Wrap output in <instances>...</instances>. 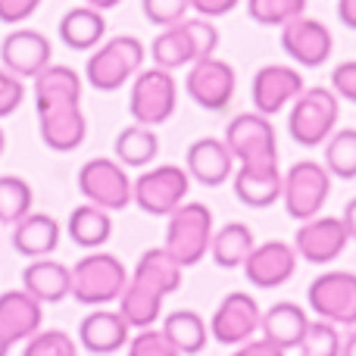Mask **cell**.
Segmentation results:
<instances>
[{
    "label": "cell",
    "instance_id": "e575fe53",
    "mask_svg": "<svg viewBox=\"0 0 356 356\" xmlns=\"http://www.w3.org/2000/svg\"><path fill=\"white\" fill-rule=\"evenodd\" d=\"M247 13L259 25H288L307 13V0H247Z\"/></svg>",
    "mask_w": 356,
    "mask_h": 356
},
{
    "label": "cell",
    "instance_id": "f35d334b",
    "mask_svg": "<svg viewBox=\"0 0 356 356\" xmlns=\"http://www.w3.org/2000/svg\"><path fill=\"white\" fill-rule=\"evenodd\" d=\"M144 16L147 22L160 25V29H169V25L181 22L191 10V0H141Z\"/></svg>",
    "mask_w": 356,
    "mask_h": 356
},
{
    "label": "cell",
    "instance_id": "9c48e42d",
    "mask_svg": "<svg viewBox=\"0 0 356 356\" xmlns=\"http://www.w3.org/2000/svg\"><path fill=\"white\" fill-rule=\"evenodd\" d=\"M175 106H178V85H175L172 72L154 66V69H141L135 75L129 110L138 125H150L154 129V125L169 122Z\"/></svg>",
    "mask_w": 356,
    "mask_h": 356
},
{
    "label": "cell",
    "instance_id": "603a6c76",
    "mask_svg": "<svg viewBox=\"0 0 356 356\" xmlns=\"http://www.w3.org/2000/svg\"><path fill=\"white\" fill-rule=\"evenodd\" d=\"M22 291H29L38 303H60L72 291V269L60 259H31L22 269Z\"/></svg>",
    "mask_w": 356,
    "mask_h": 356
},
{
    "label": "cell",
    "instance_id": "bcb514c9",
    "mask_svg": "<svg viewBox=\"0 0 356 356\" xmlns=\"http://www.w3.org/2000/svg\"><path fill=\"white\" fill-rule=\"evenodd\" d=\"M341 222H344V228H347V234H350V241H356V197L350 203H347V209H344V216H341Z\"/></svg>",
    "mask_w": 356,
    "mask_h": 356
},
{
    "label": "cell",
    "instance_id": "8d00e7d4",
    "mask_svg": "<svg viewBox=\"0 0 356 356\" xmlns=\"http://www.w3.org/2000/svg\"><path fill=\"white\" fill-rule=\"evenodd\" d=\"M22 356H79V344L60 328H47V332H35L25 341Z\"/></svg>",
    "mask_w": 356,
    "mask_h": 356
},
{
    "label": "cell",
    "instance_id": "ac0fdd59",
    "mask_svg": "<svg viewBox=\"0 0 356 356\" xmlns=\"http://www.w3.org/2000/svg\"><path fill=\"white\" fill-rule=\"evenodd\" d=\"M303 75L291 66H263L257 75H253V88H250V97L253 106H257L259 116H275L282 113L288 104H294L297 97L303 94Z\"/></svg>",
    "mask_w": 356,
    "mask_h": 356
},
{
    "label": "cell",
    "instance_id": "5bb4252c",
    "mask_svg": "<svg viewBox=\"0 0 356 356\" xmlns=\"http://www.w3.org/2000/svg\"><path fill=\"white\" fill-rule=\"evenodd\" d=\"M259 322H263V313H259L257 297L247 294V291H232V294L222 297L219 309L213 313L209 334H213L219 344L234 347V344L250 341L253 334L259 332Z\"/></svg>",
    "mask_w": 356,
    "mask_h": 356
},
{
    "label": "cell",
    "instance_id": "4dcf8cb0",
    "mask_svg": "<svg viewBox=\"0 0 356 356\" xmlns=\"http://www.w3.org/2000/svg\"><path fill=\"white\" fill-rule=\"evenodd\" d=\"M163 334L172 341V347L181 356L200 353L209 338L207 322H203V316L194 313V309H175V313H169L166 322H163Z\"/></svg>",
    "mask_w": 356,
    "mask_h": 356
},
{
    "label": "cell",
    "instance_id": "44dd1931",
    "mask_svg": "<svg viewBox=\"0 0 356 356\" xmlns=\"http://www.w3.org/2000/svg\"><path fill=\"white\" fill-rule=\"evenodd\" d=\"M44 307L29 291H3L0 294V341L6 347H16L19 341H29L35 332H41Z\"/></svg>",
    "mask_w": 356,
    "mask_h": 356
},
{
    "label": "cell",
    "instance_id": "7402d4cb",
    "mask_svg": "<svg viewBox=\"0 0 356 356\" xmlns=\"http://www.w3.org/2000/svg\"><path fill=\"white\" fill-rule=\"evenodd\" d=\"M129 332L131 325L122 319V313H113V309H94L81 319L79 325V341L88 353L94 356H106L116 353L122 347H129Z\"/></svg>",
    "mask_w": 356,
    "mask_h": 356
},
{
    "label": "cell",
    "instance_id": "7c38bea8",
    "mask_svg": "<svg viewBox=\"0 0 356 356\" xmlns=\"http://www.w3.org/2000/svg\"><path fill=\"white\" fill-rule=\"evenodd\" d=\"M79 191L85 194L88 203L106 209V213L125 209L131 203V178L122 163L110 160V156L88 160L79 169Z\"/></svg>",
    "mask_w": 356,
    "mask_h": 356
},
{
    "label": "cell",
    "instance_id": "3957f363",
    "mask_svg": "<svg viewBox=\"0 0 356 356\" xmlns=\"http://www.w3.org/2000/svg\"><path fill=\"white\" fill-rule=\"evenodd\" d=\"M216 47H219V29L209 19L197 16L163 29L150 44V56H154V63L160 69L175 72V69L191 66L197 60L216 56Z\"/></svg>",
    "mask_w": 356,
    "mask_h": 356
},
{
    "label": "cell",
    "instance_id": "484cf974",
    "mask_svg": "<svg viewBox=\"0 0 356 356\" xmlns=\"http://www.w3.org/2000/svg\"><path fill=\"white\" fill-rule=\"evenodd\" d=\"M13 247L29 259H44L60 247V222L47 213H29L13 225Z\"/></svg>",
    "mask_w": 356,
    "mask_h": 356
},
{
    "label": "cell",
    "instance_id": "7bdbcfd3",
    "mask_svg": "<svg viewBox=\"0 0 356 356\" xmlns=\"http://www.w3.org/2000/svg\"><path fill=\"white\" fill-rule=\"evenodd\" d=\"M241 0H191V10L203 19H216V16H225L238 6Z\"/></svg>",
    "mask_w": 356,
    "mask_h": 356
},
{
    "label": "cell",
    "instance_id": "ee69618b",
    "mask_svg": "<svg viewBox=\"0 0 356 356\" xmlns=\"http://www.w3.org/2000/svg\"><path fill=\"white\" fill-rule=\"evenodd\" d=\"M232 356H284L282 347H275L272 341L259 338V341H244V344H238V350H234Z\"/></svg>",
    "mask_w": 356,
    "mask_h": 356
},
{
    "label": "cell",
    "instance_id": "5b68a950",
    "mask_svg": "<svg viewBox=\"0 0 356 356\" xmlns=\"http://www.w3.org/2000/svg\"><path fill=\"white\" fill-rule=\"evenodd\" d=\"M341 119V100L332 88H303V94L291 104L288 135L300 147H319L334 135Z\"/></svg>",
    "mask_w": 356,
    "mask_h": 356
},
{
    "label": "cell",
    "instance_id": "8992f818",
    "mask_svg": "<svg viewBox=\"0 0 356 356\" xmlns=\"http://www.w3.org/2000/svg\"><path fill=\"white\" fill-rule=\"evenodd\" d=\"M129 282V269L113 253H88L72 266V291L69 294L81 307H106L119 300Z\"/></svg>",
    "mask_w": 356,
    "mask_h": 356
},
{
    "label": "cell",
    "instance_id": "ffe728a7",
    "mask_svg": "<svg viewBox=\"0 0 356 356\" xmlns=\"http://www.w3.org/2000/svg\"><path fill=\"white\" fill-rule=\"evenodd\" d=\"M38 129H41V141L56 154H69L79 150L88 135V119L81 113V104H63L38 110Z\"/></svg>",
    "mask_w": 356,
    "mask_h": 356
},
{
    "label": "cell",
    "instance_id": "f1b7e54d",
    "mask_svg": "<svg viewBox=\"0 0 356 356\" xmlns=\"http://www.w3.org/2000/svg\"><path fill=\"white\" fill-rule=\"evenodd\" d=\"M253 247H257V241H253L250 225H244V222H225L219 232H213L209 257H213V263L219 269H238L250 257Z\"/></svg>",
    "mask_w": 356,
    "mask_h": 356
},
{
    "label": "cell",
    "instance_id": "d6986e66",
    "mask_svg": "<svg viewBox=\"0 0 356 356\" xmlns=\"http://www.w3.org/2000/svg\"><path fill=\"white\" fill-rule=\"evenodd\" d=\"M297 272V250L284 241H266L250 250V257L244 259V275L253 288L269 291L284 284Z\"/></svg>",
    "mask_w": 356,
    "mask_h": 356
},
{
    "label": "cell",
    "instance_id": "c3c4849f",
    "mask_svg": "<svg viewBox=\"0 0 356 356\" xmlns=\"http://www.w3.org/2000/svg\"><path fill=\"white\" fill-rule=\"evenodd\" d=\"M341 356H356V332H350V338L341 344Z\"/></svg>",
    "mask_w": 356,
    "mask_h": 356
},
{
    "label": "cell",
    "instance_id": "60d3db41",
    "mask_svg": "<svg viewBox=\"0 0 356 356\" xmlns=\"http://www.w3.org/2000/svg\"><path fill=\"white\" fill-rule=\"evenodd\" d=\"M332 91L338 94V97L350 100L356 104V60H347L341 63V66H334L332 72Z\"/></svg>",
    "mask_w": 356,
    "mask_h": 356
},
{
    "label": "cell",
    "instance_id": "74e56055",
    "mask_svg": "<svg viewBox=\"0 0 356 356\" xmlns=\"http://www.w3.org/2000/svg\"><path fill=\"white\" fill-rule=\"evenodd\" d=\"M129 356H181L172 347V341L163 334V328L156 332L154 325L141 328L135 338H129Z\"/></svg>",
    "mask_w": 356,
    "mask_h": 356
},
{
    "label": "cell",
    "instance_id": "30bf717a",
    "mask_svg": "<svg viewBox=\"0 0 356 356\" xmlns=\"http://www.w3.org/2000/svg\"><path fill=\"white\" fill-rule=\"evenodd\" d=\"M307 303L319 319L332 322V325H356V275L344 269L322 272L309 282L307 288Z\"/></svg>",
    "mask_w": 356,
    "mask_h": 356
},
{
    "label": "cell",
    "instance_id": "52a82bcc",
    "mask_svg": "<svg viewBox=\"0 0 356 356\" xmlns=\"http://www.w3.org/2000/svg\"><path fill=\"white\" fill-rule=\"evenodd\" d=\"M213 209L207 203H181L175 213H169L166 225V250L181 269L197 266L209 253L213 244Z\"/></svg>",
    "mask_w": 356,
    "mask_h": 356
},
{
    "label": "cell",
    "instance_id": "4316f807",
    "mask_svg": "<svg viewBox=\"0 0 356 356\" xmlns=\"http://www.w3.org/2000/svg\"><path fill=\"white\" fill-rule=\"evenodd\" d=\"M106 35V19L104 10H94V6H72L66 16L60 19V41L69 50H94L100 47Z\"/></svg>",
    "mask_w": 356,
    "mask_h": 356
},
{
    "label": "cell",
    "instance_id": "d6a6232c",
    "mask_svg": "<svg viewBox=\"0 0 356 356\" xmlns=\"http://www.w3.org/2000/svg\"><path fill=\"white\" fill-rule=\"evenodd\" d=\"M31 184L19 175H0V225H16L19 219L31 213Z\"/></svg>",
    "mask_w": 356,
    "mask_h": 356
},
{
    "label": "cell",
    "instance_id": "cb8c5ba5",
    "mask_svg": "<svg viewBox=\"0 0 356 356\" xmlns=\"http://www.w3.org/2000/svg\"><path fill=\"white\" fill-rule=\"evenodd\" d=\"M184 163H188V175L194 181H200L203 188H219L222 181L232 178L234 156L228 154L225 141H219V138H200L188 147Z\"/></svg>",
    "mask_w": 356,
    "mask_h": 356
},
{
    "label": "cell",
    "instance_id": "681fc988",
    "mask_svg": "<svg viewBox=\"0 0 356 356\" xmlns=\"http://www.w3.org/2000/svg\"><path fill=\"white\" fill-rule=\"evenodd\" d=\"M3 147H6V135H3V129H0V154H3Z\"/></svg>",
    "mask_w": 356,
    "mask_h": 356
},
{
    "label": "cell",
    "instance_id": "1f68e13d",
    "mask_svg": "<svg viewBox=\"0 0 356 356\" xmlns=\"http://www.w3.org/2000/svg\"><path fill=\"white\" fill-rule=\"evenodd\" d=\"M160 154V138L150 125H129L116 135V160L122 166H131V169H144L147 163L156 160Z\"/></svg>",
    "mask_w": 356,
    "mask_h": 356
},
{
    "label": "cell",
    "instance_id": "f907efd6",
    "mask_svg": "<svg viewBox=\"0 0 356 356\" xmlns=\"http://www.w3.org/2000/svg\"><path fill=\"white\" fill-rule=\"evenodd\" d=\"M6 353H10V347H6L3 341H0V356H6Z\"/></svg>",
    "mask_w": 356,
    "mask_h": 356
},
{
    "label": "cell",
    "instance_id": "d4e9b609",
    "mask_svg": "<svg viewBox=\"0 0 356 356\" xmlns=\"http://www.w3.org/2000/svg\"><path fill=\"white\" fill-rule=\"evenodd\" d=\"M307 328H309L307 309L297 307V303H291V300L272 303V307L263 313V322H259V332H263V338L272 341L275 347H282L284 353L300 347Z\"/></svg>",
    "mask_w": 356,
    "mask_h": 356
},
{
    "label": "cell",
    "instance_id": "9a60e30c",
    "mask_svg": "<svg viewBox=\"0 0 356 356\" xmlns=\"http://www.w3.org/2000/svg\"><path fill=\"white\" fill-rule=\"evenodd\" d=\"M282 50L294 63L309 69H319L328 63L334 50V38L322 19L313 16H297L288 25H282Z\"/></svg>",
    "mask_w": 356,
    "mask_h": 356
},
{
    "label": "cell",
    "instance_id": "b9f144b4",
    "mask_svg": "<svg viewBox=\"0 0 356 356\" xmlns=\"http://www.w3.org/2000/svg\"><path fill=\"white\" fill-rule=\"evenodd\" d=\"M41 6V0H0V22L19 25Z\"/></svg>",
    "mask_w": 356,
    "mask_h": 356
},
{
    "label": "cell",
    "instance_id": "4fadbf2b",
    "mask_svg": "<svg viewBox=\"0 0 356 356\" xmlns=\"http://www.w3.org/2000/svg\"><path fill=\"white\" fill-rule=\"evenodd\" d=\"M234 88H238V75L219 56H207V60L191 63L188 79H184V91L197 106L209 113H222L232 106Z\"/></svg>",
    "mask_w": 356,
    "mask_h": 356
},
{
    "label": "cell",
    "instance_id": "8fae6325",
    "mask_svg": "<svg viewBox=\"0 0 356 356\" xmlns=\"http://www.w3.org/2000/svg\"><path fill=\"white\" fill-rule=\"evenodd\" d=\"M191 175L181 166H156L131 181V200L150 216H169L184 203Z\"/></svg>",
    "mask_w": 356,
    "mask_h": 356
},
{
    "label": "cell",
    "instance_id": "277c9868",
    "mask_svg": "<svg viewBox=\"0 0 356 356\" xmlns=\"http://www.w3.org/2000/svg\"><path fill=\"white\" fill-rule=\"evenodd\" d=\"M144 66V44L135 35H116L94 47L88 56L85 79L94 91H119Z\"/></svg>",
    "mask_w": 356,
    "mask_h": 356
},
{
    "label": "cell",
    "instance_id": "e0dca14e",
    "mask_svg": "<svg viewBox=\"0 0 356 356\" xmlns=\"http://www.w3.org/2000/svg\"><path fill=\"white\" fill-rule=\"evenodd\" d=\"M347 244H350V234H347L344 222L334 219V216L307 219L297 228V238H294L297 257H303L313 266H325V263H332V259H338Z\"/></svg>",
    "mask_w": 356,
    "mask_h": 356
},
{
    "label": "cell",
    "instance_id": "ba28073f",
    "mask_svg": "<svg viewBox=\"0 0 356 356\" xmlns=\"http://www.w3.org/2000/svg\"><path fill=\"white\" fill-rule=\"evenodd\" d=\"M332 194V175L322 163L300 160L282 175V200L284 213L297 222L316 219Z\"/></svg>",
    "mask_w": 356,
    "mask_h": 356
},
{
    "label": "cell",
    "instance_id": "7dc6e473",
    "mask_svg": "<svg viewBox=\"0 0 356 356\" xmlns=\"http://www.w3.org/2000/svg\"><path fill=\"white\" fill-rule=\"evenodd\" d=\"M88 6H94V10H113V6H119L122 0H85Z\"/></svg>",
    "mask_w": 356,
    "mask_h": 356
},
{
    "label": "cell",
    "instance_id": "83f0119b",
    "mask_svg": "<svg viewBox=\"0 0 356 356\" xmlns=\"http://www.w3.org/2000/svg\"><path fill=\"white\" fill-rule=\"evenodd\" d=\"M35 106L47 110V106H63V104H81V79L75 69L69 66H54L50 63L44 72L35 79Z\"/></svg>",
    "mask_w": 356,
    "mask_h": 356
},
{
    "label": "cell",
    "instance_id": "d590c367",
    "mask_svg": "<svg viewBox=\"0 0 356 356\" xmlns=\"http://www.w3.org/2000/svg\"><path fill=\"white\" fill-rule=\"evenodd\" d=\"M300 356H341V332L338 325L332 322L319 319V322H309L307 334L300 341Z\"/></svg>",
    "mask_w": 356,
    "mask_h": 356
},
{
    "label": "cell",
    "instance_id": "836d02e7",
    "mask_svg": "<svg viewBox=\"0 0 356 356\" xmlns=\"http://www.w3.org/2000/svg\"><path fill=\"white\" fill-rule=\"evenodd\" d=\"M325 169L344 181L356 178V129H341L325 141Z\"/></svg>",
    "mask_w": 356,
    "mask_h": 356
},
{
    "label": "cell",
    "instance_id": "2e32d148",
    "mask_svg": "<svg viewBox=\"0 0 356 356\" xmlns=\"http://www.w3.org/2000/svg\"><path fill=\"white\" fill-rule=\"evenodd\" d=\"M50 56H54V47L47 35L35 29H16L0 41V66L22 81L44 72L50 66Z\"/></svg>",
    "mask_w": 356,
    "mask_h": 356
},
{
    "label": "cell",
    "instance_id": "ab89813d",
    "mask_svg": "<svg viewBox=\"0 0 356 356\" xmlns=\"http://www.w3.org/2000/svg\"><path fill=\"white\" fill-rule=\"evenodd\" d=\"M22 100H25L22 79H16L13 72H6V69L0 66V119L13 116V113L22 106Z\"/></svg>",
    "mask_w": 356,
    "mask_h": 356
},
{
    "label": "cell",
    "instance_id": "6da1fadb",
    "mask_svg": "<svg viewBox=\"0 0 356 356\" xmlns=\"http://www.w3.org/2000/svg\"><path fill=\"white\" fill-rule=\"evenodd\" d=\"M225 147L241 163L234 175V197L250 209H266L282 200V166H278V141L269 116L241 113L225 129Z\"/></svg>",
    "mask_w": 356,
    "mask_h": 356
},
{
    "label": "cell",
    "instance_id": "f6af8a7d",
    "mask_svg": "<svg viewBox=\"0 0 356 356\" xmlns=\"http://www.w3.org/2000/svg\"><path fill=\"white\" fill-rule=\"evenodd\" d=\"M338 19L347 29H356V0H338Z\"/></svg>",
    "mask_w": 356,
    "mask_h": 356
},
{
    "label": "cell",
    "instance_id": "7a4b0ae2",
    "mask_svg": "<svg viewBox=\"0 0 356 356\" xmlns=\"http://www.w3.org/2000/svg\"><path fill=\"white\" fill-rule=\"evenodd\" d=\"M181 266L169 257L166 247H150L141 253L135 272L125 282V291L119 297V313L131 328H150L160 319L163 300L181 288Z\"/></svg>",
    "mask_w": 356,
    "mask_h": 356
},
{
    "label": "cell",
    "instance_id": "f546056e",
    "mask_svg": "<svg viewBox=\"0 0 356 356\" xmlns=\"http://www.w3.org/2000/svg\"><path fill=\"white\" fill-rule=\"evenodd\" d=\"M66 232L79 247H85V250H97V247H104L106 241H110L113 219H110L106 209L94 207V203H85V207H75L72 213H69Z\"/></svg>",
    "mask_w": 356,
    "mask_h": 356
}]
</instances>
